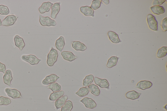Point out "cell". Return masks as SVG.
Segmentation results:
<instances>
[{
	"label": "cell",
	"mask_w": 167,
	"mask_h": 111,
	"mask_svg": "<svg viewBox=\"0 0 167 111\" xmlns=\"http://www.w3.org/2000/svg\"><path fill=\"white\" fill-rule=\"evenodd\" d=\"M14 40L15 46L19 49L20 51H22L25 46L23 39L17 35L15 37Z\"/></svg>",
	"instance_id": "5bb4252c"
},
{
	"label": "cell",
	"mask_w": 167,
	"mask_h": 111,
	"mask_svg": "<svg viewBox=\"0 0 167 111\" xmlns=\"http://www.w3.org/2000/svg\"><path fill=\"white\" fill-rule=\"evenodd\" d=\"M65 45V39L63 36H60L56 41V47L61 52H62Z\"/></svg>",
	"instance_id": "ffe728a7"
},
{
	"label": "cell",
	"mask_w": 167,
	"mask_h": 111,
	"mask_svg": "<svg viewBox=\"0 0 167 111\" xmlns=\"http://www.w3.org/2000/svg\"><path fill=\"white\" fill-rule=\"evenodd\" d=\"M18 18V16L14 15H8L2 21V25L7 27L12 25L14 24Z\"/></svg>",
	"instance_id": "8992f818"
},
{
	"label": "cell",
	"mask_w": 167,
	"mask_h": 111,
	"mask_svg": "<svg viewBox=\"0 0 167 111\" xmlns=\"http://www.w3.org/2000/svg\"><path fill=\"white\" fill-rule=\"evenodd\" d=\"M80 11L86 16H91L94 17V11L89 6H82L80 8Z\"/></svg>",
	"instance_id": "9a60e30c"
},
{
	"label": "cell",
	"mask_w": 167,
	"mask_h": 111,
	"mask_svg": "<svg viewBox=\"0 0 167 111\" xmlns=\"http://www.w3.org/2000/svg\"><path fill=\"white\" fill-rule=\"evenodd\" d=\"M5 91L8 96L13 99L22 98V97L20 91L15 89L6 88Z\"/></svg>",
	"instance_id": "5b68a950"
},
{
	"label": "cell",
	"mask_w": 167,
	"mask_h": 111,
	"mask_svg": "<svg viewBox=\"0 0 167 111\" xmlns=\"http://www.w3.org/2000/svg\"><path fill=\"white\" fill-rule=\"evenodd\" d=\"M152 83L150 81H142L137 83L135 88L144 90L150 88L152 86Z\"/></svg>",
	"instance_id": "30bf717a"
},
{
	"label": "cell",
	"mask_w": 167,
	"mask_h": 111,
	"mask_svg": "<svg viewBox=\"0 0 167 111\" xmlns=\"http://www.w3.org/2000/svg\"><path fill=\"white\" fill-rule=\"evenodd\" d=\"M90 92L89 88L87 87H83L80 89L76 93V94L80 97H84L89 94Z\"/></svg>",
	"instance_id": "4316f807"
},
{
	"label": "cell",
	"mask_w": 167,
	"mask_h": 111,
	"mask_svg": "<svg viewBox=\"0 0 167 111\" xmlns=\"http://www.w3.org/2000/svg\"><path fill=\"white\" fill-rule=\"evenodd\" d=\"M118 59L119 58L116 56L111 57L108 60L107 67L108 68H111L115 66L118 63Z\"/></svg>",
	"instance_id": "d4e9b609"
},
{
	"label": "cell",
	"mask_w": 167,
	"mask_h": 111,
	"mask_svg": "<svg viewBox=\"0 0 167 111\" xmlns=\"http://www.w3.org/2000/svg\"><path fill=\"white\" fill-rule=\"evenodd\" d=\"M81 103L84 105L85 107L90 109H93L95 108L97 106V104L95 102L90 98L85 97L80 100Z\"/></svg>",
	"instance_id": "52a82bcc"
},
{
	"label": "cell",
	"mask_w": 167,
	"mask_h": 111,
	"mask_svg": "<svg viewBox=\"0 0 167 111\" xmlns=\"http://www.w3.org/2000/svg\"><path fill=\"white\" fill-rule=\"evenodd\" d=\"M64 94V92L63 91L54 92L50 94L49 98V99L52 101H56L63 96Z\"/></svg>",
	"instance_id": "603a6c76"
},
{
	"label": "cell",
	"mask_w": 167,
	"mask_h": 111,
	"mask_svg": "<svg viewBox=\"0 0 167 111\" xmlns=\"http://www.w3.org/2000/svg\"><path fill=\"white\" fill-rule=\"evenodd\" d=\"M10 99L8 97L3 96L0 97V106H7L11 103Z\"/></svg>",
	"instance_id": "4dcf8cb0"
},
{
	"label": "cell",
	"mask_w": 167,
	"mask_h": 111,
	"mask_svg": "<svg viewBox=\"0 0 167 111\" xmlns=\"http://www.w3.org/2000/svg\"><path fill=\"white\" fill-rule=\"evenodd\" d=\"M68 99V97L67 96H64L60 98L55 102V106L57 109H59L65 103Z\"/></svg>",
	"instance_id": "44dd1931"
},
{
	"label": "cell",
	"mask_w": 167,
	"mask_h": 111,
	"mask_svg": "<svg viewBox=\"0 0 167 111\" xmlns=\"http://www.w3.org/2000/svg\"><path fill=\"white\" fill-rule=\"evenodd\" d=\"M10 11L8 7L5 6L0 5V14L7 15L9 14Z\"/></svg>",
	"instance_id": "d6a6232c"
},
{
	"label": "cell",
	"mask_w": 167,
	"mask_h": 111,
	"mask_svg": "<svg viewBox=\"0 0 167 111\" xmlns=\"http://www.w3.org/2000/svg\"><path fill=\"white\" fill-rule=\"evenodd\" d=\"M60 77L55 74H52L47 76L42 81V84L44 85H48L49 84L55 83Z\"/></svg>",
	"instance_id": "9c48e42d"
},
{
	"label": "cell",
	"mask_w": 167,
	"mask_h": 111,
	"mask_svg": "<svg viewBox=\"0 0 167 111\" xmlns=\"http://www.w3.org/2000/svg\"><path fill=\"white\" fill-rule=\"evenodd\" d=\"M165 2V0H154L153 1L152 5L153 6H160Z\"/></svg>",
	"instance_id": "836d02e7"
},
{
	"label": "cell",
	"mask_w": 167,
	"mask_h": 111,
	"mask_svg": "<svg viewBox=\"0 0 167 111\" xmlns=\"http://www.w3.org/2000/svg\"><path fill=\"white\" fill-rule=\"evenodd\" d=\"M141 95V93L138 92L133 90L127 92L125 94V96L127 99L131 100H135L138 99Z\"/></svg>",
	"instance_id": "d6986e66"
},
{
	"label": "cell",
	"mask_w": 167,
	"mask_h": 111,
	"mask_svg": "<svg viewBox=\"0 0 167 111\" xmlns=\"http://www.w3.org/2000/svg\"><path fill=\"white\" fill-rule=\"evenodd\" d=\"M58 51L52 47L47 56V65L51 67L56 62L58 57Z\"/></svg>",
	"instance_id": "6da1fadb"
},
{
	"label": "cell",
	"mask_w": 167,
	"mask_h": 111,
	"mask_svg": "<svg viewBox=\"0 0 167 111\" xmlns=\"http://www.w3.org/2000/svg\"><path fill=\"white\" fill-rule=\"evenodd\" d=\"M6 67L5 65L0 62V72L5 74L6 71Z\"/></svg>",
	"instance_id": "d590c367"
},
{
	"label": "cell",
	"mask_w": 167,
	"mask_h": 111,
	"mask_svg": "<svg viewBox=\"0 0 167 111\" xmlns=\"http://www.w3.org/2000/svg\"><path fill=\"white\" fill-rule=\"evenodd\" d=\"M60 2L55 3L51 7V18L55 19L60 11Z\"/></svg>",
	"instance_id": "4fadbf2b"
},
{
	"label": "cell",
	"mask_w": 167,
	"mask_h": 111,
	"mask_svg": "<svg viewBox=\"0 0 167 111\" xmlns=\"http://www.w3.org/2000/svg\"><path fill=\"white\" fill-rule=\"evenodd\" d=\"M91 93L95 96H98L100 94V90L99 87L95 84H91L89 86Z\"/></svg>",
	"instance_id": "484cf974"
},
{
	"label": "cell",
	"mask_w": 167,
	"mask_h": 111,
	"mask_svg": "<svg viewBox=\"0 0 167 111\" xmlns=\"http://www.w3.org/2000/svg\"><path fill=\"white\" fill-rule=\"evenodd\" d=\"M101 1L106 4V5H108L109 3V0H104H104H102Z\"/></svg>",
	"instance_id": "8d00e7d4"
},
{
	"label": "cell",
	"mask_w": 167,
	"mask_h": 111,
	"mask_svg": "<svg viewBox=\"0 0 167 111\" xmlns=\"http://www.w3.org/2000/svg\"><path fill=\"white\" fill-rule=\"evenodd\" d=\"M108 36L111 41L114 43H118L121 42L118 35L115 32L109 31L107 33Z\"/></svg>",
	"instance_id": "ac0fdd59"
},
{
	"label": "cell",
	"mask_w": 167,
	"mask_h": 111,
	"mask_svg": "<svg viewBox=\"0 0 167 111\" xmlns=\"http://www.w3.org/2000/svg\"><path fill=\"white\" fill-rule=\"evenodd\" d=\"M94 79V76L93 75L90 74L87 75L83 81V86L84 87H88L93 82Z\"/></svg>",
	"instance_id": "cb8c5ba5"
},
{
	"label": "cell",
	"mask_w": 167,
	"mask_h": 111,
	"mask_svg": "<svg viewBox=\"0 0 167 111\" xmlns=\"http://www.w3.org/2000/svg\"><path fill=\"white\" fill-rule=\"evenodd\" d=\"M53 4L49 2H43L39 8V11L41 14H44L49 12Z\"/></svg>",
	"instance_id": "8fae6325"
},
{
	"label": "cell",
	"mask_w": 167,
	"mask_h": 111,
	"mask_svg": "<svg viewBox=\"0 0 167 111\" xmlns=\"http://www.w3.org/2000/svg\"><path fill=\"white\" fill-rule=\"evenodd\" d=\"M73 108L72 102L70 100L66 101L62 106L60 111H71Z\"/></svg>",
	"instance_id": "f1b7e54d"
},
{
	"label": "cell",
	"mask_w": 167,
	"mask_h": 111,
	"mask_svg": "<svg viewBox=\"0 0 167 111\" xmlns=\"http://www.w3.org/2000/svg\"><path fill=\"white\" fill-rule=\"evenodd\" d=\"M94 80L95 84L100 87L106 88L108 89H109L110 84L107 79H102L97 77H95Z\"/></svg>",
	"instance_id": "ba28073f"
},
{
	"label": "cell",
	"mask_w": 167,
	"mask_h": 111,
	"mask_svg": "<svg viewBox=\"0 0 167 111\" xmlns=\"http://www.w3.org/2000/svg\"><path fill=\"white\" fill-rule=\"evenodd\" d=\"M12 79L11 70L9 69L7 70L6 71L3 77L4 83L8 86H11Z\"/></svg>",
	"instance_id": "e0dca14e"
},
{
	"label": "cell",
	"mask_w": 167,
	"mask_h": 111,
	"mask_svg": "<svg viewBox=\"0 0 167 111\" xmlns=\"http://www.w3.org/2000/svg\"><path fill=\"white\" fill-rule=\"evenodd\" d=\"M39 22L43 26H55L56 25V21L51 19L49 17H44L41 15L39 16Z\"/></svg>",
	"instance_id": "7a4b0ae2"
},
{
	"label": "cell",
	"mask_w": 167,
	"mask_h": 111,
	"mask_svg": "<svg viewBox=\"0 0 167 111\" xmlns=\"http://www.w3.org/2000/svg\"><path fill=\"white\" fill-rule=\"evenodd\" d=\"M72 47L77 51H84L87 47L84 44L79 41H74L72 42Z\"/></svg>",
	"instance_id": "2e32d148"
},
{
	"label": "cell",
	"mask_w": 167,
	"mask_h": 111,
	"mask_svg": "<svg viewBox=\"0 0 167 111\" xmlns=\"http://www.w3.org/2000/svg\"><path fill=\"white\" fill-rule=\"evenodd\" d=\"M101 3V0H94L92 2L90 7L94 10H97L100 7Z\"/></svg>",
	"instance_id": "1f68e13d"
},
{
	"label": "cell",
	"mask_w": 167,
	"mask_h": 111,
	"mask_svg": "<svg viewBox=\"0 0 167 111\" xmlns=\"http://www.w3.org/2000/svg\"><path fill=\"white\" fill-rule=\"evenodd\" d=\"M2 25V21L1 19H0V26Z\"/></svg>",
	"instance_id": "74e56055"
},
{
	"label": "cell",
	"mask_w": 167,
	"mask_h": 111,
	"mask_svg": "<svg viewBox=\"0 0 167 111\" xmlns=\"http://www.w3.org/2000/svg\"><path fill=\"white\" fill-rule=\"evenodd\" d=\"M167 47L166 46L162 47L158 50L157 56L158 58H162L167 55Z\"/></svg>",
	"instance_id": "83f0119b"
},
{
	"label": "cell",
	"mask_w": 167,
	"mask_h": 111,
	"mask_svg": "<svg viewBox=\"0 0 167 111\" xmlns=\"http://www.w3.org/2000/svg\"><path fill=\"white\" fill-rule=\"evenodd\" d=\"M147 22L149 29L153 31H158V22L154 16L148 14L147 17Z\"/></svg>",
	"instance_id": "3957f363"
},
{
	"label": "cell",
	"mask_w": 167,
	"mask_h": 111,
	"mask_svg": "<svg viewBox=\"0 0 167 111\" xmlns=\"http://www.w3.org/2000/svg\"><path fill=\"white\" fill-rule=\"evenodd\" d=\"M150 9L153 14L157 15L163 14L165 12L164 7L161 6H152Z\"/></svg>",
	"instance_id": "7402d4cb"
},
{
	"label": "cell",
	"mask_w": 167,
	"mask_h": 111,
	"mask_svg": "<svg viewBox=\"0 0 167 111\" xmlns=\"http://www.w3.org/2000/svg\"><path fill=\"white\" fill-rule=\"evenodd\" d=\"M21 59L23 61L27 62L32 65H37L41 60L39 59L33 55H23L21 56Z\"/></svg>",
	"instance_id": "277c9868"
},
{
	"label": "cell",
	"mask_w": 167,
	"mask_h": 111,
	"mask_svg": "<svg viewBox=\"0 0 167 111\" xmlns=\"http://www.w3.org/2000/svg\"><path fill=\"white\" fill-rule=\"evenodd\" d=\"M161 26L162 29L164 32H166L167 31V17L165 18L163 20H162Z\"/></svg>",
	"instance_id": "e575fe53"
},
{
	"label": "cell",
	"mask_w": 167,
	"mask_h": 111,
	"mask_svg": "<svg viewBox=\"0 0 167 111\" xmlns=\"http://www.w3.org/2000/svg\"><path fill=\"white\" fill-rule=\"evenodd\" d=\"M47 88L49 89L53 92L60 91L61 88H62L59 84L55 82L50 84L49 85L47 86Z\"/></svg>",
	"instance_id": "f546056e"
},
{
	"label": "cell",
	"mask_w": 167,
	"mask_h": 111,
	"mask_svg": "<svg viewBox=\"0 0 167 111\" xmlns=\"http://www.w3.org/2000/svg\"><path fill=\"white\" fill-rule=\"evenodd\" d=\"M63 59L72 62L78 58L77 56L75 55L72 52L64 51L61 52Z\"/></svg>",
	"instance_id": "7c38bea8"
}]
</instances>
